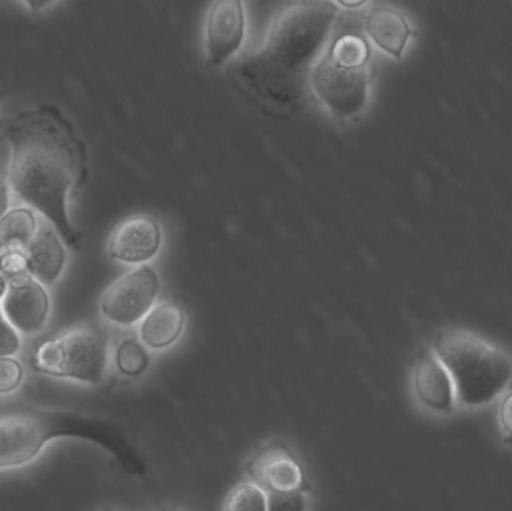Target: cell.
<instances>
[{"label": "cell", "instance_id": "25", "mask_svg": "<svg viewBox=\"0 0 512 511\" xmlns=\"http://www.w3.org/2000/svg\"><path fill=\"white\" fill-rule=\"evenodd\" d=\"M9 281L5 278L2 272H0V303H2L3 297L8 293Z\"/></svg>", "mask_w": 512, "mask_h": 511}, {"label": "cell", "instance_id": "1", "mask_svg": "<svg viewBox=\"0 0 512 511\" xmlns=\"http://www.w3.org/2000/svg\"><path fill=\"white\" fill-rule=\"evenodd\" d=\"M0 140L11 147L9 185L23 203L41 213L80 251L83 234L69 218L68 201L86 183L87 150L71 120L50 104H41L0 120Z\"/></svg>", "mask_w": 512, "mask_h": 511}, {"label": "cell", "instance_id": "20", "mask_svg": "<svg viewBox=\"0 0 512 511\" xmlns=\"http://www.w3.org/2000/svg\"><path fill=\"white\" fill-rule=\"evenodd\" d=\"M24 371L12 357H0V395L14 393L23 383Z\"/></svg>", "mask_w": 512, "mask_h": 511}, {"label": "cell", "instance_id": "12", "mask_svg": "<svg viewBox=\"0 0 512 511\" xmlns=\"http://www.w3.org/2000/svg\"><path fill=\"white\" fill-rule=\"evenodd\" d=\"M27 273L44 287L56 284L65 270L66 251L53 228H38L26 248Z\"/></svg>", "mask_w": 512, "mask_h": 511}, {"label": "cell", "instance_id": "28", "mask_svg": "<svg viewBox=\"0 0 512 511\" xmlns=\"http://www.w3.org/2000/svg\"><path fill=\"white\" fill-rule=\"evenodd\" d=\"M156 511H180V510L171 509V507H168V509H159V510H156Z\"/></svg>", "mask_w": 512, "mask_h": 511}, {"label": "cell", "instance_id": "11", "mask_svg": "<svg viewBox=\"0 0 512 511\" xmlns=\"http://www.w3.org/2000/svg\"><path fill=\"white\" fill-rule=\"evenodd\" d=\"M414 387L417 398L426 407L441 413L453 410V378L436 354L424 353L418 359L414 371Z\"/></svg>", "mask_w": 512, "mask_h": 511}, {"label": "cell", "instance_id": "9", "mask_svg": "<svg viewBox=\"0 0 512 511\" xmlns=\"http://www.w3.org/2000/svg\"><path fill=\"white\" fill-rule=\"evenodd\" d=\"M246 32V15L240 0H218L207 17V65H222L240 47Z\"/></svg>", "mask_w": 512, "mask_h": 511}, {"label": "cell", "instance_id": "27", "mask_svg": "<svg viewBox=\"0 0 512 511\" xmlns=\"http://www.w3.org/2000/svg\"><path fill=\"white\" fill-rule=\"evenodd\" d=\"M363 5L364 2H340V6H345V8H358Z\"/></svg>", "mask_w": 512, "mask_h": 511}, {"label": "cell", "instance_id": "24", "mask_svg": "<svg viewBox=\"0 0 512 511\" xmlns=\"http://www.w3.org/2000/svg\"><path fill=\"white\" fill-rule=\"evenodd\" d=\"M9 212V185L6 180L0 179V221Z\"/></svg>", "mask_w": 512, "mask_h": 511}, {"label": "cell", "instance_id": "14", "mask_svg": "<svg viewBox=\"0 0 512 511\" xmlns=\"http://www.w3.org/2000/svg\"><path fill=\"white\" fill-rule=\"evenodd\" d=\"M185 312L176 303L155 306L140 324V341L150 350H165L182 335Z\"/></svg>", "mask_w": 512, "mask_h": 511}, {"label": "cell", "instance_id": "4", "mask_svg": "<svg viewBox=\"0 0 512 511\" xmlns=\"http://www.w3.org/2000/svg\"><path fill=\"white\" fill-rule=\"evenodd\" d=\"M77 437L108 447L107 434L86 417L59 411L24 410L0 416V470L30 464L50 441Z\"/></svg>", "mask_w": 512, "mask_h": 511}, {"label": "cell", "instance_id": "18", "mask_svg": "<svg viewBox=\"0 0 512 511\" xmlns=\"http://www.w3.org/2000/svg\"><path fill=\"white\" fill-rule=\"evenodd\" d=\"M327 53L330 54L336 62H339L340 65L360 68V66L367 65L370 50L366 39L348 33V35L337 38Z\"/></svg>", "mask_w": 512, "mask_h": 511}, {"label": "cell", "instance_id": "21", "mask_svg": "<svg viewBox=\"0 0 512 511\" xmlns=\"http://www.w3.org/2000/svg\"><path fill=\"white\" fill-rule=\"evenodd\" d=\"M306 495L301 491L268 492L267 511H306Z\"/></svg>", "mask_w": 512, "mask_h": 511}, {"label": "cell", "instance_id": "8", "mask_svg": "<svg viewBox=\"0 0 512 511\" xmlns=\"http://www.w3.org/2000/svg\"><path fill=\"white\" fill-rule=\"evenodd\" d=\"M0 309L18 335H36L47 326L50 297L44 285L23 273L9 278L8 293Z\"/></svg>", "mask_w": 512, "mask_h": 511}, {"label": "cell", "instance_id": "22", "mask_svg": "<svg viewBox=\"0 0 512 511\" xmlns=\"http://www.w3.org/2000/svg\"><path fill=\"white\" fill-rule=\"evenodd\" d=\"M21 347L20 335L12 329L0 309V357H12Z\"/></svg>", "mask_w": 512, "mask_h": 511}, {"label": "cell", "instance_id": "7", "mask_svg": "<svg viewBox=\"0 0 512 511\" xmlns=\"http://www.w3.org/2000/svg\"><path fill=\"white\" fill-rule=\"evenodd\" d=\"M159 287L161 282L152 267H138L108 288L99 308L110 323L134 326L152 311Z\"/></svg>", "mask_w": 512, "mask_h": 511}, {"label": "cell", "instance_id": "19", "mask_svg": "<svg viewBox=\"0 0 512 511\" xmlns=\"http://www.w3.org/2000/svg\"><path fill=\"white\" fill-rule=\"evenodd\" d=\"M225 511H267V494L256 483H245L231 492Z\"/></svg>", "mask_w": 512, "mask_h": 511}, {"label": "cell", "instance_id": "5", "mask_svg": "<svg viewBox=\"0 0 512 511\" xmlns=\"http://www.w3.org/2000/svg\"><path fill=\"white\" fill-rule=\"evenodd\" d=\"M108 356L105 333L81 326L39 344L32 363L35 371L48 377L96 386L107 374Z\"/></svg>", "mask_w": 512, "mask_h": 511}, {"label": "cell", "instance_id": "6", "mask_svg": "<svg viewBox=\"0 0 512 511\" xmlns=\"http://www.w3.org/2000/svg\"><path fill=\"white\" fill-rule=\"evenodd\" d=\"M369 83L367 66L340 65L328 53L310 71V84L316 98L339 120L352 119L366 108Z\"/></svg>", "mask_w": 512, "mask_h": 511}, {"label": "cell", "instance_id": "13", "mask_svg": "<svg viewBox=\"0 0 512 511\" xmlns=\"http://www.w3.org/2000/svg\"><path fill=\"white\" fill-rule=\"evenodd\" d=\"M364 29L379 48L397 59L402 57L412 35L411 26L405 15L388 6L370 9L364 21Z\"/></svg>", "mask_w": 512, "mask_h": 511}, {"label": "cell", "instance_id": "10", "mask_svg": "<svg viewBox=\"0 0 512 511\" xmlns=\"http://www.w3.org/2000/svg\"><path fill=\"white\" fill-rule=\"evenodd\" d=\"M162 231L158 221L149 215H135L117 225L108 240L107 252L120 263H147L158 254Z\"/></svg>", "mask_w": 512, "mask_h": 511}, {"label": "cell", "instance_id": "16", "mask_svg": "<svg viewBox=\"0 0 512 511\" xmlns=\"http://www.w3.org/2000/svg\"><path fill=\"white\" fill-rule=\"evenodd\" d=\"M38 231L35 213L27 207L9 210L0 221V240L9 248L26 251Z\"/></svg>", "mask_w": 512, "mask_h": 511}, {"label": "cell", "instance_id": "17", "mask_svg": "<svg viewBox=\"0 0 512 511\" xmlns=\"http://www.w3.org/2000/svg\"><path fill=\"white\" fill-rule=\"evenodd\" d=\"M114 360H116L117 369L123 377L135 378L147 371L150 356L141 342L129 338L120 342Z\"/></svg>", "mask_w": 512, "mask_h": 511}, {"label": "cell", "instance_id": "23", "mask_svg": "<svg viewBox=\"0 0 512 511\" xmlns=\"http://www.w3.org/2000/svg\"><path fill=\"white\" fill-rule=\"evenodd\" d=\"M501 423L508 437L512 438V393L507 396L501 407Z\"/></svg>", "mask_w": 512, "mask_h": 511}, {"label": "cell", "instance_id": "26", "mask_svg": "<svg viewBox=\"0 0 512 511\" xmlns=\"http://www.w3.org/2000/svg\"><path fill=\"white\" fill-rule=\"evenodd\" d=\"M9 246H6L5 243L0 240V272H2L3 269V261H5L6 255H8L9 252Z\"/></svg>", "mask_w": 512, "mask_h": 511}, {"label": "cell", "instance_id": "2", "mask_svg": "<svg viewBox=\"0 0 512 511\" xmlns=\"http://www.w3.org/2000/svg\"><path fill=\"white\" fill-rule=\"evenodd\" d=\"M337 14L333 2L289 3L271 24L264 50L243 74L265 98L294 102L300 96L298 78L324 47Z\"/></svg>", "mask_w": 512, "mask_h": 511}, {"label": "cell", "instance_id": "15", "mask_svg": "<svg viewBox=\"0 0 512 511\" xmlns=\"http://www.w3.org/2000/svg\"><path fill=\"white\" fill-rule=\"evenodd\" d=\"M254 474L268 492L300 491L304 477L300 465L283 450H270L256 459Z\"/></svg>", "mask_w": 512, "mask_h": 511}, {"label": "cell", "instance_id": "3", "mask_svg": "<svg viewBox=\"0 0 512 511\" xmlns=\"http://www.w3.org/2000/svg\"><path fill=\"white\" fill-rule=\"evenodd\" d=\"M436 356L450 372L460 401L481 407L495 401L512 378V363L504 351L463 330L442 333Z\"/></svg>", "mask_w": 512, "mask_h": 511}]
</instances>
